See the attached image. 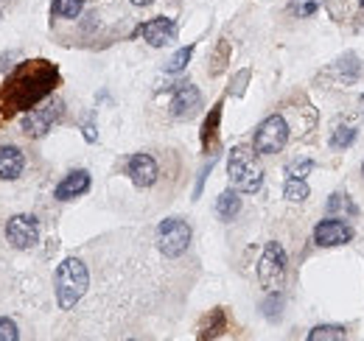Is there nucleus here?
Segmentation results:
<instances>
[{
  "mask_svg": "<svg viewBox=\"0 0 364 341\" xmlns=\"http://www.w3.org/2000/svg\"><path fill=\"white\" fill-rule=\"evenodd\" d=\"M132 3H135V6H149L151 0H132Z\"/></svg>",
  "mask_w": 364,
  "mask_h": 341,
  "instance_id": "obj_27",
  "label": "nucleus"
},
{
  "mask_svg": "<svg viewBox=\"0 0 364 341\" xmlns=\"http://www.w3.org/2000/svg\"><path fill=\"white\" fill-rule=\"evenodd\" d=\"M350 238H353L350 224H345L339 218H325L314 229V241L319 247H345V244H350Z\"/></svg>",
  "mask_w": 364,
  "mask_h": 341,
  "instance_id": "obj_8",
  "label": "nucleus"
},
{
  "mask_svg": "<svg viewBox=\"0 0 364 341\" xmlns=\"http://www.w3.org/2000/svg\"><path fill=\"white\" fill-rule=\"evenodd\" d=\"M53 286H56V302L62 310H70L76 308V302L87 294V286H90V271L87 266L79 260V257H68L59 263L56 269V277H53Z\"/></svg>",
  "mask_w": 364,
  "mask_h": 341,
  "instance_id": "obj_1",
  "label": "nucleus"
},
{
  "mask_svg": "<svg viewBox=\"0 0 364 341\" xmlns=\"http://www.w3.org/2000/svg\"><path fill=\"white\" fill-rule=\"evenodd\" d=\"M311 341H336V339H348V330L342 325H319L309 333Z\"/></svg>",
  "mask_w": 364,
  "mask_h": 341,
  "instance_id": "obj_17",
  "label": "nucleus"
},
{
  "mask_svg": "<svg viewBox=\"0 0 364 341\" xmlns=\"http://www.w3.org/2000/svg\"><path fill=\"white\" fill-rule=\"evenodd\" d=\"M286 249L277 244V241H269L267 244V249H264V255L258 260V280L264 283V288H277L280 286V280H283V274H286Z\"/></svg>",
  "mask_w": 364,
  "mask_h": 341,
  "instance_id": "obj_6",
  "label": "nucleus"
},
{
  "mask_svg": "<svg viewBox=\"0 0 364 341\" xmlns=\"http://www.w3.org/2000/svg\"><path fill=\"white\" fill-rule=\"evenodd\" d=\"M322 9V0H289V11L294 17H314Z\"/></svg>",
  "mask_w": 364,
  "mask_h": 341,
  "instance_id": "obj_20",
  "label": "nucleus"
},
{
  "mask_svg": "<svg viewBox=\"0 0 364 341\" xmlns=\"http://www.w3.org/2000/svg\"><path fill=\"white\" fill-rule=\"evenodd\" d=\"M87 190H90V173H87V170H70V173L56 185L53 196H56L59 202H70V199H76V196H82V193H87Z\"/></svg>",
  "mask_w": 364,
  "mask_h": 341,
  "instance_id": "obj_12",
  "label": "nucleus"
},
{
  "mask_svg": "<svg viewBox=\"0 0 364 341\" xmlns=\"http://www.w3.org/2000/svg\"><path fill=\"white\" fill-rule=\"evenodd\" d=\"M191 227L182 218H166L157 227V247L166 257H180L191 247Z\"/></svg>",
  "mask_w": 364,
  "mask_h": 341,
  "instance_id": "obj_4",
  "label": "nucleus"
},
{
  "mask_svg": "<svg viewBox=\"0 0 364 341\" xmlns=\"http://www.w3.org/2000/svg\"><path fill=\"white\" fill-rule=\"evenodd\" d=\"M283 196H286L289 202H306V199L311 196V190H309L306 179H294V176H289L286 185H283Z\"/></svg>",
  "mask_w": 364,
  "mask_h": 341,
  "instance_id": "obj_16",
  "label": "nucleus"
},
{
  "mask_svg": "<svg viewBox=\"0 0 364 341\" xmlns=\"http://www.w3.org/2000/svg\"><path fill=\"white\" fill-rule=\"evenodd\" d=\"M140 37L151 45V48H163V45L177 40V26L168 17H154V20H149V23L140 26Z\"/></svg>",
  "mask_w": 364,
  "mask_h": 341,
  "instance_id": "obj_10",
  "label": "nucleus"
},
{
  "mask_svg": "<svg viewBox=\"0 0 364 341\" xmlns=\"http://www.w3.org/2000/svg\"><path fill=\"white\" fill-rule=\"evenodd\" d=\"M6 241L14 249H31V247H37V241H40V221L34 215H26V213L9 218V224H6Z\"/></svg>",
  "mask_w": 364,
  "mask_h": 341,
  "instance_id": "obj_7",
  "label": "nucleus"
},
{
  "mask_svg": "<svg viewBox=\"0 0 364 341\" xmlns=\"http://www.w3.org/2000/svg\"><path fill=\"white\" fill-rule=\"evenodd\" d=\"M53 14L65 17V20H73V17L82 14V0H53Z\"/></svg>",
  "mask_w": 364,
  "mask_h": 341,
  "instance_id": "obj_21",
  "label": "nucleus"
},
{
  "mask_svg": "<svg viewBox=\"0 0 364 341\" xmlns=\"http://www.w3.org/2000/svg\"><path fill=\"white\" fill-rule=\"evenodd\" d=\"M26 168V157L17 146H3L0 148V179H17Z\"/></svg>",
  "mask_w": 364,
  "mask_h": 341,
  "instance_id": "obj_14",
  "label": "nucleus"
},
{
  "mask_svg": "<svg viewBox=\"0 0 364 341\" xmlns=\"http://www.w3.org/2000/svg\"><path fill=\"white\" fill-rule=\"evenodd\" d=\"M199 104H202V95L191 82H180L174 87V95H171V115L174 118H188L191 112H196Z\"/></svg>",
  "mask_w": 364,
  "mask_h": 341,
  "instance_id": "obj_11",
  "label": "nucleus"
},
{
  "mask_svg": "<svg viewBox=\"0 0 364 341\" xmlns=\"http://www.w3.org/2000/svg\"><path fill=\"white\" fill-rule=\"evenodd\" d=\"M283 302V297H277V294H272V297L267 299V305H264V313H267V319H277V305Z\"/></svg>",
  "mask_w": 364,
  "mask_h": 341,
  "instance_id": "obj_25",
  "label": "nucleus"
},
{
  "mask_svg": "<svg viewBox=\"0 0 364 341\" xmlns=\"http://www.w3.org/2000/svg\"><path fill=\"white\" fill-rule=\"evenodd\" d=\"M20 339V330L11 319H0V341H17Z\"/></svg>",
  "mask_w": 364,
  "mask_h": 341,
  "instance_id": "obj_24",
  "label": "nucleus"
},
{
  "mask_svg": "<svg viewBox=\"0 0 364 341\" xmlns=\"http://www.w3.org/2000/svg\"><path fill=\"white\" fill-rule=\"evenodd\" d=\"M289 140V124L283 115H269L252 137L255 154H277Z\"/></svg>",
  "mask_w": 364,
  "mask_h": 341,
  "instance_id": "obj_5",
  "label": "nucleus"
},
{
  "mask_svg": "<svg viewBox=\"0 0 364 341\" xmlns=\"http://www.w3.org/2000/svg\"><path fill=\"white\" fill-rule=\"evenodd\" d=\"M53 82H56V70H50L43 62L23 67L14 76V85H11V104H14V109L37 104L48 90L53 87Z\"/></svg>",
  "mask_w": 364,
  "mask_h": 341,
  "instance_id": "obj_2",
  "label": "nucleus"
},
{
  "mask_svg": "<svg viewBox=\"0 0 364 341\" xmlns=\"http://www.w3.org/2000/svg\"><path fill=\"white\" fill-rule=\"evenodd\" d=\"M356 215V205L345 196V193H333L331 199H328V215Z\"/></svg>",
  "mask_w": 364,
  "mask_h": 341,
  "instance_id": "obj_19",
  "label": "nucleus"
},
{
  "mask_svg": "<svg viewBox=\"0 0 364 341\" xmlns=\"http://www.w3.org/2000/svg\"><path fill=\"white\" fill-rule=\"evenodd\" d=\"M191 56H193V48L188 45V48H180L171 59H168V65H166V73H180L188 67V62H191Z\"/></svg>",
  "mask_w": 364,
  "mask_h": 341,
  "instance_id": "obj_22",
  "label": "nucleus"
},
{
  "mask_svg": "<svg viewBox=\"0 0 364 341\" xmlns=\"http://www.w3.org/2000/svg\"><path fill=\"white\" fill-rule=\"evenodd\" d=\"M228 176L232 188H238L241 193H258L264 185V173L255 168L252 157L247 148H232L228 160Z\"/></svg>",
  "mask_w": 364,
  "mask_h": 341,
  "instance_id": "obj_3",
  "label": "nucleus"
},
{
  "mask_svg": "<svg viewBox=\"0 0 364 341\" xmlns=\"http://www.w3.org/2000/svg\"><path fill=\"white\" fill-rule=\"evenodd\" d=\"M85 137H87V143H95L98 134H95V126H92V124H85Z\"/></svg>",
  "mask_w": 364,
  "mask_h": 341,
  "instance_id": "obj_26",
  "label": "nucleus"
},
{
  "mask_svg": "<svg viewBox=\"0 0 364 341\" xmlns=\"http://www.w3.org/2000/svg\"><path fill=\"white\" fill-rule=\"evenodd\" d=\"M359 6H362V9H364V0H359Z\"/></svg>",
  "mask_w": 364,
  "mask_h": 341,
  "instance_id": "obj_28",
  "label": "nucleus"
},
{
  "mask_svg": "<svg viewBox=\"0 0 364 341\" xmlns=\"http://www.w3.org/2000/svg\"><path fill=\"white\" fill-rule=\"evenodd\" d=\"M157 173H160V168H157L154 157H149V154H135L129 160V179L137 188H151L157 182Z\"/></svg>",
  "mask_w": 364,
  "mask_h": 341,
  "instance_id": "obj_13",
  "label": "nucleus"
},
{
  "mask_svg": "<svg viewBox=\"0 0 364 341\" xmlns=\"http://www.w3.org/2000/svg\"><path fill=\"white\" fill-rule=\"evenodd\" d=\"M362 176H364V163H362Z\"/></svg>",
  "mask_w": 364,
  "mask_h": 341,
  "instance_id": "obj_29",
  "label": "nucleus"
},
{
  "mask_svg": "<svg viewBox=\"0 0 364 341\" xmlns=\"http://www.w3.org/2000/svg\"><path fill=\"white\" fill-rule=\"evenodd\" d=\"M241 210V196L235 190H225L219 199H216V213L222 221H232Z\"/></svg>",
  "mask_w": 364,
  "mask_h": 341,
  "instance_id": "obj_15",
  "label": "nucleus"
},
{
  "mask_svg": "<svg viewBox=\"0 0 364 341\" xmlns=\"http://www.w3.org/2000/svg\"><path fill=\"white\" fill-rule=\"evenodd\" d=\"M353 140H356V129L353 126H336L333 129V134H331V140H328V146L331 148H350L353 146Z\"/></svg>",
  "mask_w": 364,
  "mask_h": 341,
  "instance_id": "obj_18",
  "label": "nucleus"
},
{
  "mask_svg": "<svg viewBox=\"0 0 364 341\" xmlns=\"http://www.w3.org/2000/svg\"><path fill=\"white\" fill-rule=\"evenodd\" d=\"M62 115V101H53L50 107H43V109H31L26 118H23V131L28 137H46L50 124Z\"/></svg>",
  "mask_w": 364,
  "mask_h": 341,
  "instance_id": "obj_9",
  "label": "nucleus"
},
{
  "mask_svg": "<svg viewBox=\"0 0 364 341\" xmlns=\"http://www.w3.org/2000/svg\"><path fill=\"white\" fill-rule=\"evenodd\" d=\"M311 170H314V163H311V160H306V157L291 160V163L286 166V173H289V176H294V179H306Z\"/></svg>",
  "mask_w": 364,
  "mask_h": 341,
  "instance_id": "obj_23",
  "label": "nucleus"
}]
</instances>
